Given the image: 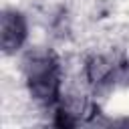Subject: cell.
Listing matches in <instances>:
<instances>
[{
  "instance_id": "3",
  "label": "cell",
  "mask_w": 129,
  "mask_h": 129,
  "mask_svg": "<svg viewBox=\"0 0 129 129\" xmlns=\"http://www.w3.org/2000/svg\"><path fill=\"white\" fill-rule=\"evenodd\" d=\"M85 75L89 79V83L93 87H103V85H111L115 79H119L121 75V64H117L115 60L103 56V54H95L87 60L85 64Z\"/></svg>"
},
{
  "instance_id": "1",
  "label": "cell",
  "mask_w": 129,
  "mask_h": 129,
  "mask_svg": "<svg viewBox=\"0 0 129 129\" xmlns=\"http://www.w3.org/2000/svg\"><path fill=\"white\" fill-rule=\"evenodd\" d=\"M24 79L34 101L54 105L60 97V64L52 52H32L24 60Z\"/></svg>"
},
{
  "instance_id": "2",
  "label": "cell",
  "mask_w": 129,
  "mask_h": 129,
  "mask_svg": "<svg viewBox=\"0 0 129 129\" xmlns=\"http://www.w3.org/2000/svg\"><path fill=\"white\" fill-rule=\"evenodd\" d=\"M28 36L26 20L16 10H4L0 16V46L6 54L16 52Z\"/></svg>"
}]
</instances>
